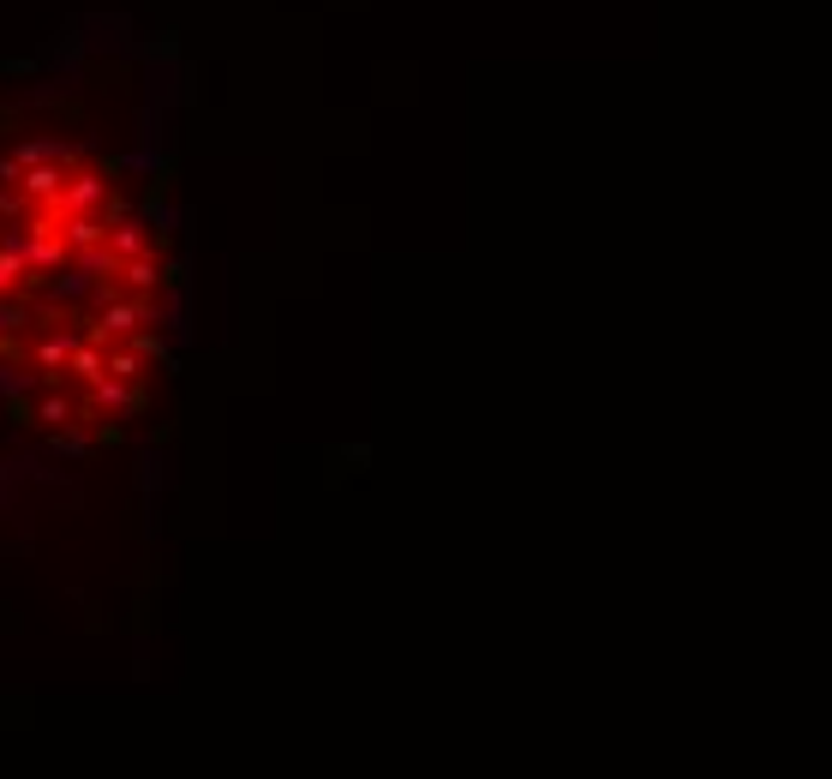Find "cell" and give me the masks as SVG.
<instances>
[{
  "instance_id": "obj_1",
  "label": "cell",
  "mask_w": 832,
  "mask_h": 779,
  "mask_svg": "<svg viewBox=\"0 0 832 779\" xmlns=\"http://www.w3.org/2000/svg\"><path fill=\"white\" fill-rule=\"evenodd\" d=\"M144 325H156V294H121L114 288L109 300H102L91 336L96 342H126V336H138Z\"/></svg>"
},
{
  "instance_id": "obj_14",
  "label": "cell",
  "mask_w": 832,
  "mask_h": 779,
  "mask_svg": "<svg viewBox=\"0 0 832 779\" xmlns=\"http://www.w3.org/2000/svg\"><path fill=\"white\" fill-rule=\"evenodd\" d=\"M24 283H31V270H24L12 253H0V294H19Z\"/></svg>"
},
{
  "instance_id": "obj_9",
  "label": "cell",
  "mask_w": 832,
  "mask_h": 779,
  "mask_svg": "<svg viewBox=\"0 0 832 779\" xmlns=\"http://www.w3.org/2000/svg\"><path fill=\"white\" fill-rule=\"evenodd\" d=\"M109 372V348L96 342V336H79L66 355V378H79V385H96V378Z\"/></svg>"
},
{
  "instance_id": "obj_15",
  "label": "cell",
  "mask_w": 832,
  "mask_h": 779,
  "mask_svg": "<svg viewBox=\"0 0 832 779\" xmlns=\"http://www.w3.org/2000/svg\"><path fill=\"white\" fill-rule=\"evenodd\" d=\"M121 168H132V174H156V151H132Z\"/></svg>"
},
{
  "instance_id": "obj_12",
  "label": "cell",
  "mask_w": 832,
  "mask_h": 779,
  "mask_svg": "<svg viewBox=\"0 0 832 779\" xmlns=\"http://www.w3.org/2000/svg\"><path fill=\"white\" fill-rule=\"evenodd\" d=\"M42 390V372H19V366H0V396H12V402H31Z\"/></svg>"
},
{
  "instance_id": "obj_13",
  "label": "cell",
  "mask_w": 832,
  "mask_h": 779,
  "mask_svg": "<svg viewBox=\"0 0 832 779\" xmlns=\"http://www.w3.org/2000/svg\"><path fill=\"white\" fill-rule=\"evenodd\" d=\"M54 450L61 455H72V462H79V455H91V426H61V432H54Z\"/></svg>"
},
{
  "instance_id": "obj_10",
  "label": "cell",
  "mask_w": 832,
  "mask_h": 779,
  "mask_svg": "<svg viewBox=\"0 0 832 779\" xmlns=\"http://www.w3.org/2000/svg\"><path fill=\"white\" fill-rule=\"evenodd\" d=\"M114 283H121L126 294H156V288H162V264H156V253H132V258H121Z\"/></svg>"
},
{
  "instance_id": "obj_7",
  "label": "cell",
  "mask_w": 832,
  "mask_h": 779,
  "mask_svg": "<svg viewBox=\"0 0 832 779\" xmlns=\"http://www.w3.org/2000/svg\"><path fill=\"white\" fill-rule=\"evenodd\" d=\"M31 420H37V426H49V432H61V426L79 420V396H66L61 385L37 390V396H31Z\"/></svg>"
},
{
  "instance_id": "obj_5",
  "label": "cell",
  "mask_w": 832,
  "mask_h": 779,
  "mask_svg": "<svg viewBox=\"0 0 832 779\" xmlns=\"http://www.w3.org/2000/svg\"><path fill=\"white\" fill-rule=\"evenodd\" d=\"M66 240V253H79V246H102L109 240V211H61V228H54Z\"/></svg>"
},
{
  "instance_id": "obj_3",
  "label": "cell",
  "mask_w": 832,
  "mask_h": 779,
  "mask_svg": "<svg viewBox=\"0 0 832 779\" xmlns=\"http://www.w3.org/2000/svg\"><path fill=\"white\" fill-rule=\"evenodd\" d=\"M79 325H61L54 336H42V342L31 348V360H37V372H42V385H61L66 378V355H72V342H79Z\"/></svg>"
},
{
  "instance_id": "obj_6",
  "label": "cell",
  "mask_w": 832,
  "mask_h": 779,
  "mask_svg": "<svg viewBox=\"0 0 832 779\" xmlns=\"http://www.w3.org/2000/svg\"><path fill=\"white\" fill-rule=\"evenodd\" d=\"M91 402L102 408V414H138V408H144V390L132 385V378H114V372H102L96 385H91Z\"/></svg>"
},
{
  "instance_id": "obj_2",
  "label": "cell",
  "mask_w": 832,
  "mask_h": 779,
  "mask_svg": "<svg viewBox=\"0 0 832 779\" xmlns=\"http://www.w3.org/2000/svg\"><path fill=\"white\" fill-rule=\"evenodd\" d=\"M109 198H114L109 168H79V163H72V168H66L61 198H54V211H102Z\"/></svg>"
},
{
  "instance_id": "obj_11",
  "label": "cell",
  "mask_w": 832,
  "mask_h": 779,
  "mask_svg": "<svg viewBox=\"0 0 832 779\" xmlns=\"http://www.w3.org/2000/svg\"><path fill=\"white\" fill-rule=\"evenodd\" d=\"M144 366H151V360H144V348L132 342V336H126L121 348H109V372H114V378H132V385H138V378H144Z\"/></svg>"
},
{
  "instance_id": "obj_8",
  "label": "cell",
  "mask_w": 832,
  "mask_h": 779,
  "mask_svg": "<svg viewBox=\"0 0 832 779\" xmlns=\"http://www.w3.org/2000/svg\"><path fill=\"white\" fill-rule=\"evenodd\" d=\"M61 186H66V163H31L19 174V193L31 204H54L61 198Z\"/></svg>"
},
{
  "instance_id": "obj_4",
  "label": "cell",
  "mask_w": 832,
  "mask_h": 779,
  "mask_svg": "<svg viewBox=\"0 0 832 779\" xmlns=\"http://www.w3.org/2000/svg\"><path fill=\"white\" fill-rule=\"evenodd\" d=\"M24 270H31V283H49L54 270L66 264V240L61 234H24Z\"/></svg>"
}]
</instances>
